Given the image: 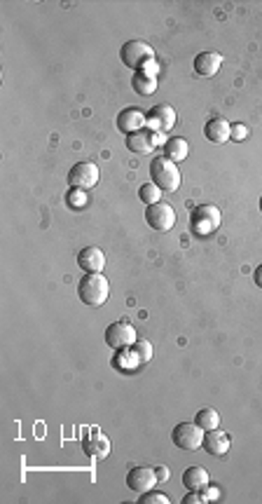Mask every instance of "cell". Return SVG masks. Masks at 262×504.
I'll return each instance as SVG.
<instances>
[{
    "label": "cell",
    "instance_id": "obj_31",
    "mask_svg": "<svg viewBox=\"0 0 262 504\" xmlns=\"http://www.w3.org/2000/svg\"><path fill=\"white\" fill-rule=\"evenodd\" d=\"M155 471H157V481H160V483L169 481V469L164 467V464H157V467H155Z\"/></svg>",
    "mask_w": 262,
    "mask_h": 504
},
{
    "label": "cell",
    "instance_id": "obj_30",
    "mask_svg": "<svg viewBox=\"0 0 262 504\" xmlns=\"http://www.w3.org/2000/svg\"><path fill=\"white\" fill-rule=\"evenodd\" d=\"M139 73H146V75H153V77H157V73H160V64H157L155 59H153V61H148L146 66H143V68L139 71Z\"/></svg>",
    "mask_w": 262,
    "mask_h": 504
},
{
    "label": "cell",
    "instance_id": "obj_11",
    "mask_svg": "<svg viewBox=\"0 0 262 504\" xmlns=\"http://www.w3.org/2000/svg\"><path fill=\"white\" fill-rule=\"evenodd\" d=\"M155 483H160L157 481V471L155 467H134L127 474V486L134 490V493H148V490H153L155 488Z\"/></svg>",
    "mask_w": 262,
    "mask_h": 504
},
{
    "label": "cell",
    "instance_id": "obj_6",
    "mask_svg": "<svg viewBox=\"0 0 262 504\" xmlns=\"http://www.w3.org/2000/svg\"><path fill=\"white\" fill-rule=\"evenodd\" d=\"M167 134L164 132H155V129H141V132H134V134H129L127 136V148L131 150V153H136V155H150L155 148H164V143H167Z\"/></svg>",
    "mask_w": 262,
    "mask_h": 504
},
{
    "label": "cell",
    "instance_id": "obj_22",
    "mask_svg": "<svg viewBox=\"0 0 262 504\" xmlns=\"http://www.w3.org/2000/svg\"><path fill=\"white\" fill-rule=\"evenodd\" d=\"M194 422L199 424L204 431H213L220 427V415L215 408H201L199 413L194 415Z\"/></svg>",
    "mask_w": 262,
    "mask_h": 504
},
{
    "label": "cell",
    "instance_id": "obj_19",
    "mask_svg": "<svg viewBox=\"0 0 262 504\" xmlns=\"http://www.w3.org/2000/svg\"><path fill=\"white\" fill-rule=\"evenodd\" d=\"M208 481H211V476H208V471L204 467H190L185 469V474H183V486L187 490H201Z\"/></svg>",
    "mask_w": 262,
    "mask_h": 504
},
{
    "label": "cell",
    "instance_id": "obj_27",
    "mask_svg": "<svg viewBox=\"0 0 262 504\" xmlns=\"http://www.w3.org/2000/svg\"><path fill=\"white\" fill-rule=\"evenodd\" d=\"M248 136V127L244 124H232V132H229V141H244Z\"/></svg>",
    "mask_w": 262,
    "mask_h": 504
},
{
    "label": "cell",
    "instance_id": "obj_24",
    "mask_svg": "<svg viewBox=\"0 0 262 504\" xmlns=\"http://www.w3.org/2000/svg\"><path fill=\"white\" fill-rule=\"evenodd\" d=\"M87 193L80 191V188H70L68 195H66V205H68L70 209H84L87 207Z\"/></svg>",
    "mask_w": 262,
    "mask_h": 504
},
{
    "label": "cell",
    "instance_id": "obj_3",
    "mask_svg": "<svg viewBox=\"0 0 262 504\" xmlns=\"http://www.w3.org/2000/svg\"><path fill=\"white\" fill-rule=\"evenodd\" d=\"M220 228V209L213 205H199L190 214V230L196 237H208Z\"/></svg>",
    "mask_w": 262,
    "mask_h": 504
},
{
    "label": "cell",
    "instance_id": "obj_16",
    "mask_svg": "<svg viewBox=\"0 0 262 504\" xmlns=\"http://www.w3.org/2000/svg\"><path fill=\"white\" fill-rule=\"evenodd\" d=\"M201 448H204L208 455L222 457V455H227V450H229V436L225 434V431H220V427L213 429V431H206Z\"/></svg>",
    "mask_w": 262,
    "mask_h": 504
},
{
    "label": "cell",
    "instance_id": "obj_28",
    "mask_svg": "<svg viewBox=\"0 0 262 504\" xmlns=\"http://www.w3.org/2000/svg\"><path fill=\"white\" fill-rule=\"evenodd\" d=\"M204 502V495H199L196 490H187V495L183 497V504H201Z\"/></svg>",
    "mask_w": 262,
    "mask_h": 504
},
{
    "label": "cell",
    "instance_id": "obj_21",
    "mask_svg": "<svg viewBox=\"0 0 262 504\" xmlns=\"http://www.w3.org/2000/svg\"><path fill=\"white\" fill-rule=\"evenodd\" d=\"M131 87H134L136 94L150 96V94H155V89H157V77L146 75V73H134V77H131Z\"/></svg>",
    "mask_w": 262,
    "mask_h": 504
},
{
    "label": "cell",
    "instance_id": "obj_14",
    "mask_svg": "<svg viewBox=\"0 0 262 504\" xmlns=\"http://www.w3.org/2000/svg\"><path fill=\"white\" fill-rule=\"evenodd\" d=\"M77 265L84 272H103L106 267V256L98 246H84L80 253H77Z\"/></svg>",
    "mask_w": 262,
    "mask_h": 504
},
{
    "label": "cell",
    "instance_id": "obj_1",
    "mask_svg": "<svg viewBox=\"0 0 262 504\" xmlns=\"http://www.w3.org/2000/svg\"><path fill=\"white\" fill-rule=\"evenodd\" d=\"M77 296L87 307H101L110 296V284L101 272H84L77 281Z\"/></svg>",
    "mask_w": 262,
    "mask_h": 504
},
{
    "label": "cell",
    "instance_id": "obj_18",
    "mask_svg": "<svg viewBox=\"0 0 262 504\" xmlns=\"http://www.w3.org/2000/svg\"><path fill=\"white\" fill-rule=\"evenodd\" d=\"M187 155H190V146L183 136H174V139H169L167 143H164V157H167V160L183 162Z\"/></svg>",
    "mask_w": 262,
    "mask_h": 504
},
{
    "label": "cell",
    "instance_id": "obj_10",
    "mask_svg": "<svg viewBox=\"0 0 262 504\" xmlns=\"http://www.w3.org/2000/svg\"><path fill=\"white\" fill-rule=\"evenodd\" d=\"M136 329L129 322H115L106 329V345L113 350H122V348H131L136 343Z\"/></svg>",
    "mask_w": 262,
    "mask_h": 504
},
{
    "label": "cell",
    "instance_id": "obj_12",
    "mask_svg": "<svg viewBox=\"0 0 262 504\" xmlns=\"http://www.w3.org/2000/svg\"><path fill=\"white\" fill-rule=\"evenodd\" d=\"M148 127V115L143 113L141 108H124L117 113V129H120L122 134H134V132H141V129Z\"/></svg>",
    "mask_w": 262,
    "mask_h": 504
},
{
    "label": "cell",
    "instance_id": "obj_20",
    "mask_svg": "<svg viewBox=\"0 0 262 504\" xmlns=\"http://www.w3.org/2000/svg\"><path fill=\"white\" fill-rule=\"evenodd\" d=\"M113 366H115V369H120V371H134V369H139V366H141V359L134 352V348H122V350H115Z\"/></svg>",
    "mask_w": 262,
    "mask_h": 504
},
{
    "label": "cell",
    "instance_id": "obj_2",
    "mask_svg": "<svg viewBox=\"0 0 262 504\" xmlns=\"http://www.w3.org/2000/svg\"><path fill=\"white\" fill-rule=\"evenodd\" d=\"M150 179L160 191L164 193H176L180 188V172L176 162L167 160V157H155L150 162Z\"/></svg>",
    "mask_w": 262,
    "mask_h": 504
},
{
    "label": "cell",
    "instance_id": "obj_15",
    "mask_svg": "<svg viewBox=\"0 0 262 504\" xmlns=\"http://www.w3.org/2000/svg\"><path fill=\"white\" fill-rule=\"evenodd\" d=\"M222 66V57L218 52H199L194 57V73L199 77H213Z\"/></svg>",
    "mask_w": 262,
    "mask_h": 504
},
{
    "label": "cell",
    "instance_id": "obj_17",
    "mask_svg": "<svg viewBox=\"0 0 262 504\" xmlns=\"http://www.w3.org/2000/svg\"><path fill=\"white\" fill-rule=\"evenodd\" d=\"M229 132H232V124H229L225 117H213V120H208L204 127V136L211 143H227Z\"/></svg>",
    "mask_w": 262,
    "mask_h": 504
},
{
    "label": "cell",
    "instance_id": "obj_5",
    "mask_svg": "<svg viewBox=\"0 0 262 504\" xmlns=\"http://www.w3.org/2000/svg\"><path fill=\"white\" fill-rule=\"evenodd\" d=\"M204 434L206 431L201 429L194 420L192 422H178L171 429V441H174V446L180 448V450H196V448H201V443H204Z\"/></svg>",
    "mask_w": 262,
    "mask_h": 504
},
{
    "label": "cell",
    "instance_id": "obj_25",
    "mask_svg": "<svg viewBox=\"0 0 262 504\" xmlns=\"http://www.w3.org/2000/svg\"><path fill=\"white\" fill-rule=\"evenodd\" d=\"M131 348H134V352H136V355H139L141 366H143V364H148L150 359H153V345H150L148 340H136V343L131 345Z\"/></svg>",
    "mask_w": 262,
    "mask_h": 504
},
{
    "label": "cell",
    "instance_id": "obj_26",
    "mask_svg": "<svg viewBox=\"0 0 262 504\" xmlns=\"http://www.w3.org/2000/svg\"><path fill=\"white\" fill-rule=\"evenodd\" d=\"M141 504H169V497L164 493H155V490H148L143 493V497H139Z\"/></svg>",
    "mask_w": 262,
    "mask_h": 504
},
{
    "label": "cell",
    "instance_id": "obj_8",
    "mask_svg": "<svg viewBox=\"0 0 262 504\" xmlns=\"http://www.w3.org/2000/svg\"><path fill=\"white\" fill-rule=\"evenodd\" d=\"M82 450L91 460L101 462L110 455V441L108 436L101 434V429H87L82 436Z\"/></svg>",
    "mask_w": 262,
    "mask_h": 504
},
{
    "label": "cell",
    "instance_id": "obj_29",
    "mask_svg": "<svg viewBox=\"0 0 262 504\" xmlns=\"http://www.w3.org/2000/svg\"><path fill=\"white\" fill-rule=\"evenodd\" d=\"M220 497V490L215 488V486H211V481L206 483L204 486V502H208V500H218Z\"/></svg>",
    "mask_w": 262,
    "mask_h": 504
},
{
    "label": "cell",
    "instance_id": "obj_4",
    "mask_svg": "<svg viewBox=\"0 0 262 504\" xmlns=\"http://www.w3.org/2000/svg\"><path fill=\"white\" fill-rule=\"evenodd\" d=\"M120 59H122L124 66L139 73V71L146 66L148 61H153V59H155V52H153V47H150L148 43H143V40H129V43L122 45Z\"/></svg>",
    "mask_w": 262,
    "mask_h": 504
},
{
    "label": "cell",
    "instance_id": "obj_32",
    "mask_svg": "<svg viewBox=\"0 0 262 504\" xmlns=\"http://www.w3.org/2000/svg\"><path fill=\"white\" fill-rule=\"evenodd\" d=\"M253 281H255V286H260V289H262V265L255 267V272H253Z\"/></svg>",
    "mask_w": 262,
    "mask_h": 504
},
{
    "label": "cell",
    "instance_id": "obj_23",
    "mask_svg": "<svg viewBox=\"0 0 262 504\" xmlns=\"http://www.w3.org/2000/svg\"><path fill=\"white\" fill-rule=\"evenodd\" d=\"M139 198H141L143 202H146L148 207H150V205H157V202H162V200H160V198H162V191L155 186L153 181H150V183H143V186L139 188Z\"/></svg>",
    "mask_w": 262,
    "mask_h": 504
},
{
    "label": "cell",
    "instance_id": "obj_7",
    "mask_svg": "<svg viewBox=\"0 0 262 504\" xmlns=\"http://www.w3.org/2000/svg\"><path fill=\"white\" fill-rule=\"evenodd\" d=\"M146 223L157 232H169L176 225V212L167 202H157L146 209Z\"/></svg>",
    "mask_w": 262,
    "mask_h": 504
},
{
    "label": "cell",
    "instance_id": "obj_33",
    "mask_svg": "<svg viewBox=\"0 0 262 504\" xmlns=\"http://www.w3.org/2000/svg\"><path fill=\"white\" fill-rule=\"evenodd\" d=\"M260 212H262V195H260Z\"/></svg>",
    "mask_w": 262,
    "mask_h": 504
},
{
    "label": "cell",
    "instance_id": "obj_9",
    "mask_svg": "<svg viewBox=\"0 0 262 504\" xmlns=\"http://www.w3.org/2000/svg\"><path fill=\"white\" fill-rule=\"evenodd\" d=\"M70 188H80V191H89L98 183V167L94 162H77L68 172Z\"/></svg>",
    "mask_w": 262,
    "mask_h": 504
},
{
    "label": "cell",
    "instance_id": "obj_13",
    "mask_svg": "<svg viewBox=\"0 0 262 504\" xmlns=\"http://www.w3.org/2000/svg\"><path fill=\"white\" fill-rule=\"evenodd\" d=\"M148 127L155 132H164L176 127V110L169 103H157V106L148 113Z\"/></svg>",
    "mask_w": 262,
    "mask_h": 504
}]
</instances>
